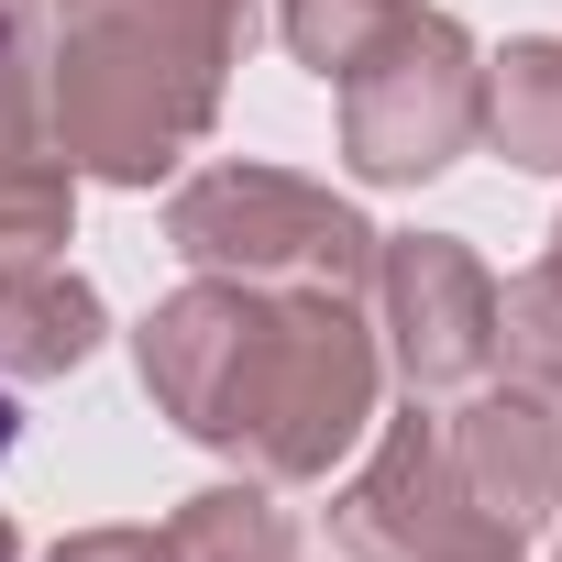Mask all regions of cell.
Listing matches in <instances>:
<instances>
[{
    "label": "cell",
    "instance_id": "cell-14",
    "mask_svg": "<svg viewBox=\"0 0 562 562\" xmlns=\"http://www.w3.org/2000/svg\"><path fill=\"white\" fill-rule=\"evenodd\" d=\"M540 265H551V276H562V221H551V254H540Z\"/></svg>",
    "mask_w": 562,
    "mask_h": 562
},
{
    "label": "cell",
    "instance_id": "cell-8",
    "mask_svg": "<svg viewBox=\"0 0 562 562\" xmlns=\"http://www.w3.org/2000/svg\"><path fill=\"white\" fill-rule=\"evenodd\" d=\"M111 310L89 276H67L56 254L45 265H0V386H56L100 353Z\"/></svg>",
    "mask_w": 562,
    "mask_h": 562
},
{
    "label": "cell",
    "instance_id": "cell-10",
    "mask_svg": "<svg viewBox=\"0 0 562 562\" xmlns=\"http://www.w3.org/2000/svg\"><path fill=\"white\" fill-rule=\"evenodd\" d=\"M155 540H166V562H299L288 507H276L254 474H243V485H199Z\"/></svg>",
    "mask_w": 562,
    "mask_h": 562
},
{
    "label": "cell",
    "instance_id": "cell-16",
    "mask_svg": "<svg viewBox=\"0 0 562 562\" xmlns=\"http://www.w3.org/2000/svg\"><path fill=\"white\" fill-rule=\"evenodd\" d=\"M551 562H562V551H551Z\"/></svg>",
    "mask_w": 562,
    "mask_h": 562
},
{
    "label": "cell",
    "instance_id": "cell-6",
    "mask_svg": "<svg viewBox=\"0 0 562 562\" xmlns=\"http://www.w3.org/2000/svg\"><path fill=\"white\" fill-rule=\"evenodd\" d=\"M518 551L529 540L463 496L441 419H419V408L386 419L375 452L353 463V485L331 496V562H518Z\"/></svg>",
    "mask_w": 562,
    "mask_h": 562
},
{
    "label": "cell",
    "instance_id": "cell-11",
    "mask_svg": "<svg viewBox=\"0 0 562 562\" xmlns=\"http://www.w3.org/2000/svg\"><path fill=\"white\" fill-rule=\"evenodd\" d=\"M496 364H507V386L562 408V276L551 265H529V276L496 288Z\"/></svg>",
    "mask_w": 562,
    "mask_h": 562
},
{
    "label": "cell",
    "instance_id": "cell-9",
    "mask_svg": "<svg viewBox=\"0 0 562 562\" xmlns=\"http://www.w3.org/2000/svg\"><path fill=\"white\" fill-rule=\"evenodd\" d=\"M474 144H496L518 177H562V34H518L507 56H485Z\"/></svg>",
    "mask_w": 562,
    "mask_h": 562
},
{
    "label": "cell",
    "instance_id": "cell-12",
    "mask_svg": "<svg viewBox=\"0 0 562 562\" xmlns=\"http://www.w3.org/2000/svg\"><path fill=\"white\" fill-rule=\"evenodd\" d=\"M408 12H419V0H276V34H288V56H299L310 78H342V67L375 56Z\"/></svg>",
    "mask_w": 562,
    "mask_h": 562
},
{
    "label": "cell",
    "instance_id": "cell-3",
    "mask_svg": "<svg viewBox=\"0 0 562 562\" xmlns=\"http://www.w3.org/2000/svg\"><path fill=\"white\" fill-rule=\"evenodd\" d=\"M166 243L199 265V276H232V288H321V299H364L375 276V221L353 199H331L321 177H288V166H254V155H221L199 177H177L166 199Z\"/></svg>",
    "mask_w": 562,
    "mask_h": 562
},
{
    "label": "cell",
    "instance_id": "cell-7",
    "mask_svg": "<svg viewBox=\"0 0 562 562\" xmlns=\"http://www.w3.org/2000/svg\"><path fill=\"white\" fill-rule=\"evenodd\" d=\"M441 452H452L463 496H474L496 529H518V540L562 507V408H540L529 386H474V397H452Z\"/></svg>",
    "mask_w": 562,
    "mask_h": 562
},
{
    "label": "cell",
    "instance_id": "cell-2",
    "mask_svg": "<svg viewBox=\"0 0 562 562\" xmlns=\"http://www.w3.org/2000/svg\"><path fill=\"white\" fill-rule=\"evenodd\" d=\"M243 45L254 0H56L45 144L67 155V177L155 188L210 144Z\"/></svg>",
    "mask_w": 562,
    "mask_h": 562
},
{
    "label": "cell",
    "instance_id": "cell-13",
    "mask_svg": "<svg viewBox=\"0 0 562 562\" xmlns=\"http://www.w3.org/2000/svg\"><path fill=\"white\" fill-rule=\"evenodd\" d=\"M45 562H166V540L155 529H67Z\"/></svg>",
    "mask_w": 562,
    "mask_h": 562
},
{
    "label": "cell",
    "instance_id": "cell-15",
    "mask_svg": "<svg viewBox=\"0 0 562 562\" xmlns=\"http://www.w3.org/2000/svg\"><path fill=\"white\" fill-rule=\"evenodd\" d=\"M0 12H23V0H0Z\"/></svg>",
    "mask_w": 562,
    "mask_h": 562
},
{
    "label": "cell",
    "instance_id": "cell-5",
    "mask_svg": "<svg viewBox=\"0 0 562 562\" xmlns=\"http://www.w3.org/2000/svg\"><path fill=\"white\" fill-rule=\"evenodd\" d=\"M375 353L419 408H452L496 375V276L452 232H375Z\"/></svg>",
    "mask_w": 562,
    "mask_h": 562
},
{
    "label": "cell",
    "instance_id": "cell-4",
    "mask_svg": "<svg viewBox=\"0 0 562 562\" xmlns=\"http://www.w3.org/2000/svg\"><path fill=\"white\" fill-rule=\"evenodd\" d=\"M342 166L364 177V188H419V177H441L452 155H474V122H485V45L452 23V12H419L375 45V56H353L342 78Z\"/></svg>",
    "mask_w": 562,
    "mask_h": 562
},
{
    "label": "cell",
    "instance_id": "cell-1",
    "mask_svg": "<svg viewBox=\"0 0 562 562\" xmlns=\"http://www.w3.org/2000/svg\"><path fill=\"white\" fill-rule=\"evenodd\" d=\"M133 375L155 397V419H177L199 452H232L254 485H321L386 397V353L353 321V299L321 288H199L155 299V321L133 331Z\"/></svg>",
    "mask_w": 562,
    "mask_h": 562
}]
</instances>
